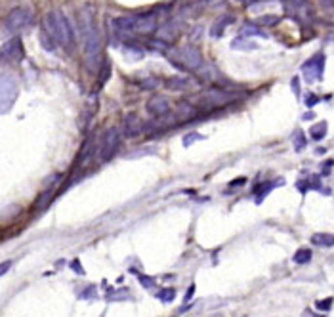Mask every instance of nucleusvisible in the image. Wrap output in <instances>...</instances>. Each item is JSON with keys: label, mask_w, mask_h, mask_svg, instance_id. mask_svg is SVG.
I'll return each instance as SVG.
<instances>
[{"label": "nucleus", "mask_w": 334, "mask_h": 317, "mask_svg": "<svg viewBox=\"0 0 334 317\" xmlns=\"http://www.w3.org/2000/svg\"><path fill=\"white\" fill-rule=\"evenodd\" d=\"M78 29L84 40V63L90 73H98L102 67V35L98 31L94 14L88 8L78 12Z\"/></svg>", "instance_id": "1"}, {"label": "nucleus", "mask_w": 334, "mask_h": 317, "mask_svg": "<svg viewBox=\"0 0 334 317\" xmlns=\"http://www.w3.org/2000/svg\"><path fill=\"white\" fill-rule=\"evenodd\" d=\"M44 29L52 35V38L59 46H63L67 52H73V48H75V33H73L69 19L65 18L63 12L52 10L44 19Z\"/></svg>", "instance_id": "2"}, {"label": "nucleus", "mask_w": 334, "mask_h": 317, "mask_svg": "<svg viewBox=\"0 0 334 317\" xmlns=\"http://www.w3.org/2000/svg\"><path fill=\"white\" fill-rule=\"evenodd\" d=\"M239 100V94L228 88H220V86H210V88H205L203 92H199L197 100H195V106L201 111H216V109H222V107L229 106L233 102Z\"/></svg>", "instance_id": "3"}, {"label": "nucleus", "mask_w": 334, "mask_h": 317, "mask_svg": "<svg viewBox=\"0 0 334 317\" xmlns=\"http://www.w3.org/2000/svg\"><path fill=\"white\" fill-rule=\"evenodd\" d=\"M168 59L172 61L174 67H178L180 71H187V73H195L203 65L201 50L193 44H185V46H181L178 50L168 52Z\"/></svg>", "instance_id": "4"}, {"label": "nucleus", "mask_w": 334, "mask_h": 317, "mask_svg": "<svg viewBox=\"0 0 334 317\" xmlns=\"http://www.w3.org/2000/svg\"><path fill=\"white\" fill-rule=\"evenodd\" d=\"M33 21V12L29 8H14L6 18L2 21V31L4 33H10V35H16L19 31H23L25 27H29Z\"/></svg>", "instance_id": "5"}, {"label": "nucleus", "mask_w": 334, "mask_h": 317, "mask_svg": "<svg viewBox=\"0 0 334 317\" xmlns=\"http://www.w3.org/2000/svg\"><path fill=\"white\" fill-rule=\"evenodd\" d=\"M19 96L18 80L10 75H0V115L8 113Z\"/></svg>", "instance_id": "6"}, {"label": "nucleus", "mask_w": 334, "mask_h": 317, "mask_svg": "<svg viewBox=\"0 0 334 317\" xmlns=\"http://www.w3.org/2000/svg\"><path fill=\"white\" fill-rule=\"evenodd\" d=\"M119 145H121V128H117V126L107 128L103 138H102V143H100V153H98L100 160L107 162L109 158H113Z\"/></svg>", "instance_id": "7"}, {"label": "nucleus", "mask_w": 334, "mask_h": 317, "mask_svg": "<svg viewBox=\"0 0 334 317\" xmlns=\"http://www.w3.org/2000/svg\"><path fill=\"white\" fill-rule=\"evenodd\" d=\"M283 6L286 14L300 23H309L313 19V8L308 0H283Z\"/></svg>", "instance_id": "8"}, {"label": "nucleus", "mask_w": 334, "mask_h": 317, "mask_svg": "<svg viewBox=\"0 0 334 317\" xmlns=\"http://www.w3.org/2000/svg\"><path fill=\"white\" fill-rule=\"evenodd\" d=\"M23 57H25V50H23V42L19 36L6 40L0 46V61L2 63H18Z\"/></svg>", "instance_id": "9"}, {"label": "nucleus", "mask_w": 334, "mask_h": 317, "mask_svg": "<svg viewBox=\"0 0 334 317\" xmlns=\"http://www.w3.org/2000/svg\"><path fill=\"white\" fill-rule=\"evenodd\" d=\"M323 71H325V53L319 52L313 57H309L304 65H302V75L308 82H315L323 79Z\"/></svg>", "instance_id": "10"}, {"label": "nucleus", "mask_w": 334, "mask_h": 317, "mask_svg": "<svg viewBox=\"0 0 334 317\" xmlns=\"http://www.w3.org/2000/svg\"><path fill=\"white\" fill-rule=\"evenodd\" d=\"M157 16H158V12L136 14V25H134V31H136V33H140V35H153L158 27Z\"/></svg>", "instance_id": "11"}, {"label": "nucleus", "mask_w": 334, "mask_h": 317, "mask_svg": "<svg viewBox=\"0 0 334 317\" xmlns=\"http://www.w3.org/2000/svg\"><path fill=\"white\" fill-rule=\"evenodd\" d=\"M123 132L126 138H138L145 132V123L136 113H128L123 119Z\"/></svg>", "instance_id": "12"}, {"label": "nucleus", "mask_w": 334, "mask_h": 317, "mask_svg": "<svg viewBox=\"0 0 334 317\" xmlns=\"http://www.w3.org/2000/svg\"><path fill=\"white\" fill-rule=\"evenodd\" d=\"M147 113L149 115H153V117H164V115H168L170 111H172V106H170V102L164 98V96H153L149 102H147Z\"/></svg>", "instance_id": "13"}, {"label": "nucleus", "mask_w": 334, "mask_h": 317, "mask_svg": "<svg viewBox=\"0 0 334 317\" xmlns=\"http://www.w3.org/2000/svg\"><path fill=\"white\" fill-rule=\"evenodd\" d=\"M155 33H157L158 40H162L166 44H172L178 38V35H180V25H178L176 21H166V23L158 25Z\"/></svg>", "instance_id": "14"}, {"label": "nucleus", "mask_w": 334, "mask_h": 317, "mask_svg": "<svg viewBox=\"0 0 334 317\" xmlns=\"http://www.w3.org/2000/svg\"><path fill=\"white\" fill-rule=\"evenodd\" d=\"M193 84H197V80H193L191 77H168L166 80H164V86L168 90H185V88H191Z\"/></svg>", "instance_id": "15"}, {"label": "nucleus", "mask_w": 334, "mask_h": 317, "mask_svg": "<svg viewBox=\"0 0 334 317\" xmlns=\"http://www.w3.org/2000/svg\"><path fill=\"white\" fill-rule=\"evenodd\" d=\"M195 115H197V107L189 102H180L176 109V123H185V121H191Z\"/></svg>", "instance_id": "16"}, {"label": "nucleus", "mask_w": 334, "mask_h": 317, "mask_svg": "<svg viewBox=\"0 0 334 317\" xmlns=\"http://www.w3.org/2000/svg\"><path fill=\"white\" fill-rule=\"evenodd\" d=\"M94 140H96V134L92 132L88 138H86V141H84V145H82V149H80L78 157H77V166L84 164V162H86V160L92 157V153L96 151V143H94Z\"/></svg>", "instance_id": "17"}, {"label": "nucleus", "mask_w": 334, "mask_h": 317, "mask_svg": "<svg viewBox=\"0 0 334 317\" xmlns=\"http://www.w3.org/2000/svg\"><path fill=\"white\" fill-rule=\"evenodd\" d=\"M134 25H136V16H123V18L113 19V27H115L117 31L130 33V31H134Z\"/></svg>", "instance_id": "18"}, {"label": "nucleus", "mask_w": 334, "mask_h": 317, "mask_svg": "<svg viewBox=\"0 0 334 317\" xmlns=\"http://www.w3.org/2000/svg\"><path fill=\"white\" fill-rule=\"evenodd\" d=\"M229 23H233V16H222V18L218 19V21H216V23L210 27L212 38H220V36H224V31L228 29Z\"/></svg>", "instance_id": "19"}, {"label": "nucleus", "mask_w": 334, "mask_h": 317, "mask_svg": "<svg viewBox=\"0 0 334 317\" xmlns=\"http://www.w3.org/2000/svg\"><path fill=\"white\" fill-rule=\"evenodd\" d=\"M279 184H283V182H277V184H275V182H262V184H258V185L254 187V195H256V203H262V201H264L265 195L269 193V191H271V189H273L275 185H279Z\"/></svg>", "instance_id": "20"}, {"label": "nucleus", "mask_w": 334, "mask_h": 317, "mask_svg": "<svg viewBox=\"0 0 334 317\" xmlns=\"http://www.w3.org/2000/svg\"><path fill=\"white\" fill-rule=\"evenodd\" d=\"M231 48H233V50H246V52H250V50H256L258 44H256L254 40H248L246 36L239 35L233 42H231Z\"/></svg>", "instance_id": "21"}, {"label": "nucleus", "mask_w": 334, "mask_h": 317, "mask_svg": "<svg viewBox=\"0 0 334 317\" xmlns=\"http://www.w3.org/2000/svg\"><path fill=\"white\" fill-rule=\"evenodd\" d=\"M311 243L317 247H334V235L333 233H313Z\"/></svg>", "instance_id": "22"}, {"label": "nucleus", "mask_w": 334, "mask_h": 317, "mask_svg": "<svg viewBox=\"0 0 334 317\" xmlns=\"http://www.w3.org/2000/svg\"><path fill=\"white\" fill-rule=\"evenodd\" d=\"M38 40H40V46L46 50V52H53L55 50V46H57V42L52 38V35L46 31V29H42L40 33H38Z\"/></svg>", "instance_id": "23"}, {"label": "nucleus", "mask_w": 334, "mask_h": 317, "mask_svg": "<svg viewBox=\"0 0 334 317\" xmlns=\"http://www.w3.org/2000/svg\"><path fill=\"white\" fill-rule=\"evenodd\" d=\"M158 84H160V79L153 77V75H147V77H143V79L138 80V86L141 90H155Z\"/></svg>", "instance_id": "24"}, {"label": "nucleus", "mask_w": 334, "mask_h": 317, "mask_svg": "<svg viewBox=\"0 0 334 317\" xmlns=\"http://www.w3.org/2000/svg\"><path fill=\"white\" fill-rule=\"evenodd\" d=\"M309 132H311V138H313V140L321 141L325 136H327V123H325V121H321V123L313 124Z\"/></svg>", "instance_id": "25"}, {"label": "nucleus", "mask_w": 334, "mask_h": 317, "mask_svg": "<svg viewBox=\"0 0 334 317\" xmlns=\"http://www.w3.org/2000/svg\"><path fill=\"white\" fill-rule=\"evenodd\" d=\"M309 260H311V250H309V248H300L298 252L294 254V262L300 265L308 264Z\"/></svg>", "instance_id": "26"}, {"label": "nucleus", "mask_w": 334, "mask_h": 317, "mask_svg": "<svg viewBox=\"0 0 334 317\" xmlns=\"http://www.w3.org/2000/svg\"><path fill=\"white\" fill-rule=\"evenodd\" d=\"M241 36H264V33L260 31V27H258V25L246 23L245 27L241 29Z\"/></svg>", "instance_id": "27"}, {"label": "nucleus", "mask_w": 334, "mask_h": 317, "mask_svg": "<svg viewBox=\"0 0 334 317\" xmlns=\"http://www.w3.org/2000/svg\"><path fill=\"white\" fill-rule=\"evenodd\" d=\"M279 21H281L279 16H273V14H271V16H260L256 23H258V25H264V27H273V25H277Z\"/></svg>", "instance_id": "28"}, {"label": "nucleus", "mask_w": 334, "mask_h": 317, "mask_svg": "<svg viewBox=\"0 0 334 317\" xmlns=\"http://www.w3.org/2000/svg\"><path fill=\"white\" fill-rule=\"evenodd\" d=\"M124 55H128V57H134V59H141L143 57V50L138 48V46H124Z\"/></svg>", "instance_id": "29"}, {"label": "nucleus", "mask_w": 334, "mask_h": 317, "mask_svg": "<svg viewBox=\"0 0 334 317\" xmlns=\"http://www.w3.org/2000/svg\"><path fill=\"white\" fill-rule=\"evenodd\" d=\"M292 141H294L296 151H302V149L306 147V136H304V132H302V130H296L294 136H292Z\"/></svg>", "instance_id": "30"}, {"label": "nucleus", "mask_w": 334, "mask_h": 317, "mask_svg": "<svg viewBox=\"0 0 334 317\" xmlns=\"http://www.w3.org/2000/svg\"><path fill=\"white\" fill-rule=\"evenodd\" d=\"M176 296V292H174V289H162L160 292L157 294L158 300H162V302H172Z\"/></svg>", "instance_id": "31"}, {"label": "nucleus", "mask_w": 334, "mask_h": 317, "mask_svg": "<svg viewBox=\"0 0 334 317\" xmlns=\"http://www.w3.org/2000/svg\"><path fill=\"white\" fill-rule=\"evenodd\" d=\"M315 308L319 312H331V308H333V298H325L323 302H317Z\"/></svg>", "instance_id": "32"}, {"label": "nucleus", "mask_w": 334, "mask_h": 317, "mask_svg": "<svg viewBox=\"0 0 334 317\" xmlns=\"http://www.w3.org/2000/svg\"><path fill=\"white\" fill-rule=\"evenodd\" d=\"M203 136H199V134H187L185 138H183V145L187 147V145H191V141H197V140H201Z\"/></svg>", "instance_id": "33"}, {"label": "nucleus", "mask_w": 334, "mask_h": 317, "mask_svg": "<svg viewBox=\"0 0 334 317\" xmlns=\"http://www.w3.org/2000/svg\"><path fill=\"white\" fill-rule=\"evenodd\" d=\"M317 102H319V98H317L315 94H308V96H306V106L308 107H313Z\"/></svg>", "instance_id": "34"}, {"label": "nucleus", "mask_w": 334, "mask_h": 317, "mask_svg": "<svg viewBox=\"0 0 334 317\" xmlns=\"http://www.w3.org/2000/svg\"><path fill=\"white\" fill-rule=\"evenodd\" d=\"M12 267V260H6V262H0V277L4 273H8V269Z\"/></svg>", "instance_id": "35"}, {"label": "nucleus", "mask_w": 334, "mask_h": 317, "mask_svg": "<svg viewBox=\"0 0 334 317\" xmlns=\"http://www.w3.org/2000/svg\"><path fill=\"white\" fill-rule=\"evenodd\" d=\"M138 277H140L141 285H143L145 289H151V287H153V279H151V277H145V275H138Z\"/></svg>", "instance_id": "36"}, {"label": "nucleus", "mask_w": 334, "mask_h": 317, "mask_svg": "<svg viewBox=\"0 0 334 317\" xmlns=\"http://www.w3.org/2000/svg\"><path fill=\"white\" fill-rule=\"evenodd\" d=\"M319 4H321L325 10H334V0H319Z\"/></svg>", "instance_id": "37"}, {"label": "nucleus", "mask_w": 334, "mask_h": 317, "mask_svg": "<svg viewBox=\"0 0 334 317\" xmlns=\"http://www.w3.org/2000/svg\"><path fill=\"white\" fill-rule=\"evenodd\" d=\"M334 166V160L333 158H329V160H325V166H323V174H327L331 168Z\"/></svg>", "instance_id": "38"}, {"label": "nucleus", "mask_w": 334, "mask_h": 317, "mask_svg": "<svg viewBox=\"0 0 334 317\" xmlns=\"http://www.w3.org/2000/svg\"><path fill=\"white\" fill-rule=\"evenodd\" d=\"M292 90H294V94H296V96H300V80H298V77H294V79H292Z\"/></svg>", "instance_id": "39"}, {"label": "nucleus", "mask_w": 334, "mask_h": 317, "mask_svg": "<svg viewBox=\"0 0 334 317\" xmlns=\"http://www.w3.org/2000/svg\"><path fill=\"white\" fill-rule=\"evenodd\" d=\"M73 267H75V271H77V273H78V275H82V273H84V269H82V267H80V264H78V260H73Z\"/></svg>", "instance_id": "40"}, {"label": "nucleus", "mask_w": 334, "mask_h": 317, "mask_svg": "<svg viewBox=\"0 0 334 317\" xmlns=\"http://www.w3.org/2000/svg\"><path fill=\"white\" fill-rule=\"evenodd\" d=\"M195 294V285H191V287H189V289H187V292H185V302H189V300H191V296H193Z\"/></svg>", "instance_id": "41"}, {"label": "nucleus", "mask_w": 334, "mask_h": 317, "mask_svg": "<svg viewBox=\"0 0 334 317\" xmlns=\"http://www.w3.org/2000/svg\"><path fill=\"white\" fill-rule=\"evenodd\" d=\"M245 182H246V178H239V180H235V182H231L229 185H231V187H235V185H243Z\"/></svg>", "instance_id": "42"}, {"label": "nucleus", "mask_w": 334, "mask_h": 317, "mask_svg": "<svg viewBox=\"0 0 334 317\" xmlns=\"http://www.w3.org/2000/svg\"><path fill=\"white\" fill-rule=\"evenodd\" d=\"M313 117H315V115H313V113H306V115H304V117H302V119H304V121H311V119H313Z\"/></svg>", "instance_id": "43"}]
</instances>
